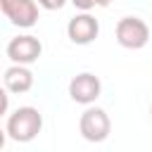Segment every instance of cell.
Instances as JSON below:
<instances>
[{
  "instance_id": "cell-1",
  "label": "cell",
  "mask_w": 152,
  "mask_h": 152,
  "mask_svg": "<svg viewBox=\"0 0 152 152\" xmlns=\"http://www.w3.org/2000/svg\"><path fill=\"white\" fill-rule=\"evenodd\" d=\"M43 128V114L36 107H19L7 116L5 133L17 142H31Z\"/></svg>"
},
{
  "instance_id": "cell-2",
  "label": "cell",
  "mask_w": 152,
  "mask_h": 152,
  "mask_svg": "<svg viewBox=\"0 0 152 152\" xmlns=\"http://www.w3.org/2000/svg\"><path fill=\"white\" fill-rule=\"evenodd\" d=\"M78 131H81L83 140H88V142H102V140H107L109 131H112L109 114L102 107H88L81 114V119H78Z\"/></svg>"
},
{
  "instance_id": "cell-3",
  "label": "cell",
  "mask_w": 152,
  "mask_h": 152,
  "mask_svg": "<svg viewBox=\"0 0 152 152\" xmlns=\"http://www.w3.org/2000/svg\"><path fill=\"white\" fill-rule=\"evenodd\" d=\"M150 40V26L140 17H124L116 24V43L128 50H140Z\"/></svg>"
},
{
  "instance_id": "cell-4",
  "label": "cell",
  "mask_w": 152,
  "mask_h": 152,
  "mask_svg": "<svg viewBox=\"0 0 152 152\" xmlns=\"http://www.w3.org/2000/svg\"><path fill=\"white\" fill-rule=\"evenodd\" d=\"M0 10L19 28H31L38 21V5H36V0H0Z\"/></svg>"
},
{
  "instance_id": "cell-5",
  "label": "cell",
  "mask_w": 152,
  "mask_h": 152,
  "mask_svg": "<svg viewBox=\"0 0 152 152\" xmlns=\"http://www.w3.org/2000/svg\"><path fill=\"white\" fill-rule=\"evenodd\" d=\"M43 52V45L36 36H17L7 43V57L14 62V64H21V66H28L33 64Z\"/></svg>"
},
{
  "instance_id": "cell-6",
  "label": "cell",
  "mask_w": 152,
  "mask_h": 152,
  "mask_svg": "<svg viewBox=\"0 0 152 152\" xmlns=\"http://www.w3.org/2000/svg\"><path fill=\"white\" fill-rule=\"evenodd\" d=\"M102 93V83L95 74L90 71H83V74H76L71 81H69V95L74 102L78 104H93Z\"/></svg>"
},
{
  "instance_id": "cell-7",
  "label": "cell",
  "mask_w": 152,
  "mask_h": 152,
  "mask_svg": "<svg viewBox=\"0 0 152 152\" xmlns=\"http://www.w3.org/2000/svg\"><path fill=\"white\" fill-rule=\"evenodd\" d=\"M97 33H100V21H97L93 14H88V12L76 14V17L69 19V24H66V36H69V40L76 43V45H88V43H93V40L97 38Z\"/></svg>"
},
{
  "instance_id": "cell-8",
  "label": "cell",
  "mask_w": 152,
  "mask_h": 152,
  "mask_svg": "<svg viewBox=\"0 0 152 152\" xmlns=\"http://www.w3.org/2000/svg\"><path fill=\"white\" fill-rule=\"evenodd\" d=\"M31 88H33V71H31L28 66L12 64V66L5 71V90H7V93L21 95V93H28Z\"/></svg>"
},
{
  "instance_id": "cell-9",
  "label": "cell",
  "mask_w": 152,
  "mask_h": 152,
  "mask_svg": "<svg viewBox=\"0 0 152 152\" xmlns=\"http://www.w3.org/2000/svg\"><path fill=\"white\" fill-rule=\"evenodd\" d=\"M36 5L52 12V10H62V7L66 5V0H36Z\"/></svg>"
},
{
  "instance_id": "cell-10",
  "label": "cell",
  "mask_w": 152,
  "mask_h": 152,
  "mask_svg": "<svg viewBox=\"0 0 152 152\" xmlns=\"http://www.w3.org/2000/svg\"><path fill=\"white\" fill-rule=\"evenodd\" d=\"M71 2H74V7L81 10V12H90L95 5H100V0H71Z\"/></svg>"
},
{
  "instance_id": "cell-11",
  "label": "cell",
  "mask_w": 152,
  "mask_h": 152,
  "mask_svg": "<svg viewBox=\"0 0 152 152\" xmlns=\"http://www.w3.org/2000/svg\"><path fill=\"white\" fill-rule=\"evenodd\" d=\"M7 109H10V95L5 88H0V116H5Z\"/></svg>"
},
{
  "instance_id": "cell-12",
  "label": "cell",
  "mask_w": 152,
  "mask_h": 152,
  "mask_svg": "<svg viewBox=\"0 0 152 152\" xmlns=\"http://www.w3.org/2000/svg\"><path fill=\"white\" fill-rule=\"evenodd\" d=\"M5 140H7V133H5V131H2V128H0V150H2V147H5Z\"/></svg>"
},
{
  "instance_id": "cell-13",
  "label": "cell",
  "mask_w": 152,
  "mask_h": 152,
  "mask_svg": "<svg viewBox=\"0 0 152 152\" xmlns=\"http://www.w3.org/2000/svg\"><path fill=\"white\" fill-rule=\"evenodd\" d=\"M109 2H112V0H100V7H107Z\"/></svg>"
},
{
  "instance_id": "cell-14",
  "label": "cell",
  "mask_w": 152,
  "mask_h": 152,
  "mask_svg": "<svg viewBox=\"0 0 152 152\" xmlns=\"http://www.w3.org/2000/svg\"><path fill=\"white\" fill-rule=\"evenodd\" d=\"M150 114H152V107H150Z\"/></svg>"
}]
</instances>
